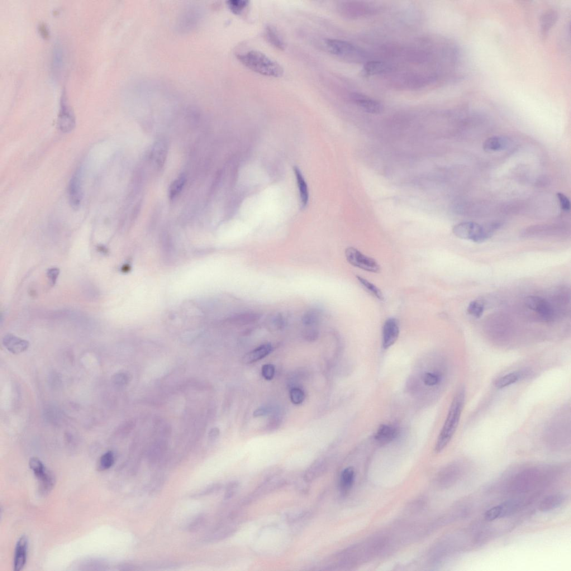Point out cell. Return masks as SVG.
I'll list each match as a JSON object with an SVG mask.
<instances>
[{
  "mask_svg": "<svg viewBox=\"0 0 571 571\" xmlns=\"http://www.w3.org/2000/svg\"><path fill=\"white\" fill-rule=\"evenodd\" d=\"M465 398V389L464 387H460L452 401L444 425L437 438L435 448L436 453H441L453 439L460 422Z\"/></svg>",
  "mask_w": 571,
  "mask_h": 571,
  "instance_id": "1",
  "label": "cell"
},
{
  "mask_svg": "<svg viewBox=\"0 0 571 571\" xmlns=\"http://www.w3.org/2000/svg\"><path fill=\"white\" fill-rule=\"evenodd\" d=\"M240 62L254 72L267 77H282L284 70L277 61L262 52L251 50L237 55Z\"/></svg>",
  "mask_w": 571,
  "mask_h": 571,
  "instance_id": "2",
  "label": "cell"
},
{
  "mask_svg": "<svg viewBox=\"0 0 571 571\" xmlns=\"http://www.w3.org/2000/svg\"><path fill=\"white\" fill-rule=\"evenodd\" d=\"M502 223L493 222L480 225L479 224L467 222L455 226L453 232L459 239L469 240L476 243H482L488 240L500 228Z\"/></svg>",
  "mask_w": 571,
  "mask_h": 571,
  "instance_id": "3",
  "label": "cell"
},
{
  "mask_svg": "<svg viewBox=\"0 0 571 571\" xmlns=\"http://www.w3.org/2000/svg\"><path fill=\"white\" fill-rule=\"evenodd\" d=\"M325 44L330 53L339 58L351 62H360L365 59L364 52L348 41L328 39Z\"/></svg>",
  "mask_w": 571,
  "mask_h": 571,
  "instance_id": "4",
  "label": "cell"
},
{
  "mask_svg": "<svg viewBox=\"0 0 571 571\" xmlns=\"http://www.w3.org/2000/svg\"><path fill=\"white\" fill-rule=\"evenodd\" d=\"M345 254L346 260L355 268L372 273H378L380 270L377 261L361 253L354 247L346 249Z\"/></svg>",
  "mask_w": 571,
  "mask_h": 571,
  "instance_id": "5",
  "label": "cell"
},
{
  "mask_svg": "<svg viewBox=\"0 0 571 571\" xmlns=\"http://www.w3.org/2000/svg\"><path fill=\"white\" fill-rule=\"evenodd\" d=\"M527 307L536 312L541 319L550 322L554 320L555 311L553 305L545 298L531 296L527 297L525 302Z\"/></svg>",
  "mask_w": 571,
  "mask_h": 571,
  "instance_id": "6",
  "label": "cell"
},
{
  "mask_svg": "<svg viewBox=\"0 0 571 571\" xmlns=\"http://www.w3.org/2000/svg\"><path fill=\"white\" fill-rule=\"evenodd\" d=\"M65 91L62 93L60 101V108L58 116V126L61 132L68 133L74 129L75 118L72 110L68 103Z\"/></svg>",
  "mask_w": 571,
  "mask_h": 571,
  "instance_id": "7",
  "label": "cell"
},
{
  "mask_svg": "<svg viewBox=\"0 0 571 571\" xmlns=\"http://www.w3.org/2000/svg\"><path fill=\"white\" fill-rule=\"evenodd\" d=\"M350 99L356 106L365 112L379 114L383 111V106L380 102L365 94L359 93H352Z\"/></svg>",
  "mask_w": 571,
  "mask_h": 571,
  "instance_id": "8",
  "label": "cell"
},
{
  "mask_svg": "<svg viewBox=\"0 0 571 571\" xmlns=\"http://www.w3.org/2000/svg\"><path fill=\"white\" fill-rule=\"evenodd\" d=\"M68 194L71 206L77 209L82 199V171L78 169L71 177L68 187Z\"/></svg>",
  "mask_w": 571,
  "mask_h": 571,
  "instance_id": "9",
  "label": "cell"
},
{
  "mask_svg": "<svg viewBox=\"0 0 571 571\" xmlns=\"http://www.w3.org/2000/svg\"><path fill=\"white\" fill-rule=\"evenodd\" d=\"M563 228L559 225H544L528 227L522 233L525 238L553 236L563 232Z\"/></svg>",
  "mask_w": 571,
  "mask_h": 571,
  "instance_id": "10",
  "label": "cell"
},
{
  "mask_svg": "<svg viewBox=\"0 0 571 571\" xmlns=\"http://www.w3.org/2000/svg\"><path fill=\"white\" fill-rule=\"evenodd\" d=\"M399 323L395 318H389L385 321L382 331V345L384 349L392 346L398 338Z\"/></svg>",
  "mask_w": 571,
  "mask_h": 571,
  "instance_id": "11",
  "label": "cell"
},
{
  "mask_svg": "<svg viewBox=\"0 0 571 571\" xmlns=\"http://www.w3.org/2000/svg\"><path fill=\"white\" fill-rule=\"evenodd\" d=\"M28 541L27 537L22 535L17 542L13 559V569L20 571L26 563Z\"/></svg>",
  "mask_w": 571,
  "mask_h": 571,
  "instance_id": "12",
  "label": "cell"
},
{
  "mask_svg": "<svg viewBox=\"0 0 571 571\" xmlns=\"http://www.w3.org/2000/svg\"><path fill=\"white\" fill-rule=\"evenodd\" d=\"M64 65V51L60 42L55 44L52 53L51 70L54 79L59 78Z\"/></svg>",
  "mask_w": 571,
  "mask_h": 571,
  "instance_id": "13",
  "label": "cell"
},
{
  "mask_svg": "<svg viewBox=\"0 0 571 571\" xmlns=\"http://www.w3.org/2000/svg\"><path fill=\"white\" fill-rule=\"evenodd\" d=\"M3 344L8 351L14 354H18L25 351L29 344L27 341L19 338L12 334H8L3 337Z\"/></svg>",
  "mask_w": 571,
  "mask_h": 571,
  "instance_id": "14",
  "label": "cell"
},
{
  "mask_svg": "<svg viewBox=\"0 0 571 571\" xmlns=\"http://www.w3.org/2000/svg\"><path fill=\"white\" fill-rule=\"evenodd\" d=\"M372 9L368 4L364 2H350L344 4L342 10L349 17H358L372 12Z\"/></svg>",
  "mask_w": 571,
  "mask_h": 571,
  "instance_id": "15",
  "label": "cell"
},
{
  "mask_svg": "<svg viewBox=\"0 0 571 571\" xmlns=\"http://www.w3.org/2000/svg\"><path fill=\"white\" fill-rule=\"evenodd\" d=\"M397 428L392 425H382L378 428L374 439L381 444H386L393 441L397 437Z\"/></svg>",
  "mask_w": 571,
  "mask_h": 571,
  "instance_id": "16",
  "label": "cell"
},
{
  "mask_svg": "<svg viewBox=\"0 0 571 571\" xmlns=\"http://www.w3.org/2000/svg\"><path fill=\"white\" fill-rule=\"evenodd\" d=\"M273 346L270 344L262 345L246 354L242 359L243 363L250 364L265 358L273 351Z\"/></svg>",
  "mask_w": 571,
  "mask_h": 571,
  "instance_id": "17",
  "label": "cell"
},
{
  "mask_svg": "<svg viewBox=\"0 0 571 571\" xmlns=\"http://www.w3.org/2000/svg\"><path fill=\"white\" fill-rule=\"evenodd\" d=\"M509 144L508 137L502 136H493L485 140L483 149L487 152H497L506 150Z\"/></svg>",
  "mask_w": 571,
  "mask_h": 571,
  "instance_id": "18",
  "label": "cell"
},
{
  "mask_svg": "<svg viewBox=\"0 0 571 571\" xmlns=\"http://www.w3.org/2000/svg\"><path fill=\"white\" fill-rule=\"evenodd\" d=\"M565 499L566 498L563 494L551 495L542 500L539 505V510L542 512L553 511L562 506Z\"/></svg>",
  "mask_w": 571,
  "mask_h": 571,
  "instance_id": "19",
  "label": "cell"
},
{
  "mask_svg": "<svg viewBox=\"0 0 571 571\" xmlns=\"http://www.w3.org/2000/svg\"><path fill=\"white\" fill-rule=\"evenodd\" d=\"M391 70V66L382 61H369L365 64L363 73L366 76H372L388 73Z\"/></svg>",
  "mask_w": 571,
  "mask_h": 571,
  "instance_id": "20",
  "label": "cell"
},
{
  "mask_svg": "<svg viewBox=\"0 0 571 571\" xmlns=\"http://www.w3.org/2000/svg\"><path fill=\"white\" fill-rule=\"evenodd\" d=\"M326 465L323 460H317L306 471L303 476L304 481L310 483L325 473Z\"/></svg>",
  "mask_w": 571,
  "mask_h": 571,
  "instance_id": "21",
  "label": "cell"
},
{
  "mask_svg": "<svg viewBox=\"0 0 571 571\" xmlns=\"http://www.w3.org/2000/svg\"><path fill=\"white\" fill-rule=\"evenodd\" d=\"M525 373L522 372H513L502 376L498 378L494 382L495 387L498 389H503L515 384L524 377Z\"/></svg>",
  "mask_w": 571,
  "mask_h": 571,
  "instance_id": "22",
  "label": "cell"
},
{
  "mask_svg": "<svg viewBox=\"0 0 571 571\" xmlns=\"http://www.w3.org/2000/svg\"><path fill=\"white\" fill-rule=\"evenodd\" d=\"M265 36L269 43L276 49L283 50L285 49V43L282 36L273 26L268 25L265 28Z\"/></svg>",
  "mask_w": 571,
  "mask_h": 571,
  "instance_id": "23",
  "label": "cell"
},
{
  "mask_svg": "<svg viewBox=\"0 0 571 571\" xmlns=\"http://www.w3.org/2000/svg\"><path fill=\"white\" fill-rule=\"evenodd\" d=\"M355 476L353 468H347L342 471L340 478V488L342 493L346 494L353 487Z\"/></svg>",
  "mask_w": 571,
  "mask_h": 571,
  "instance_id": "24",
  "label": "cell"
},
{
  "mask_svg": "<svg viewBox=\"0 0 571 571\" xmlns=\"http://www.w3.org/2000/svg\"><path fill=\"white\" fill-rule=\"evenodd\" d=\"M293 170L295 175H296L299 194H300L301 207L304 209L307 207L308 202V190L307 184L300 170L297 166H294Z\"/></svg>",
  "mask_w": 571,
  "mask_h": 571,
  "instance_id": "25",
  "label": "cell"
},
{
  "mask_svg": "<svg viewBox=\"0 0 571 571\" xmlns=\"http://www.w3.org/2000/svg\"><path fill=\"white\" fill-rule=\"evenodd\" d=\"M39 492L41 496H46L53 490L55 486L56 480L54 474L51 471L47 470L43 477L39 480Z\"/></svg>",
  "mask_w": 571,
  "mask_h": 571,
  "instance_id": "26",
  "label": "cell"
},
{
  "mask_svg": "<svg viewBox=\"0 0 571 571\" xmlns=\"http://www.w3.org/2000/svg\"><path fill=\"white\" fill-rule=\"evenodd\" d=\"M558 18V13L555 11H548L544 14L541 21V30L542 35L545 36L549 32L556 23Z\"/></svg>",
  "mask_w": 571,
  "mask_h": 571,
  "instance_id": "27",
  "label": "cell"
},
{
  "mask_svg": "<svg viewBox=\"0 0 571 571\" xmlns=\"http://www.w3.org/2000/svg\"><path fill=\"white\" fill-rule=\"evenodd\" d=\"M356 279L361 285V286L366 289V291H367L375 298L379 299V300H384L383 294L378 287L376 286L373 284L370 283L367 280L360 277V276H356Z\"/></svg>",
  "mask_w": 571,
  "mask_h": 571,
  "instance_id": "28",
  "label": "cell"
},
{
  "mask_svg": "<svg viewBox=\"0 0 571 571\" xmlns=\"http://www.w3.org/2000/svg\"><path fill=\"white\" fill-rule=\"evenodd\" d=\"M442 380V375L437 372H427L422 375V381L428 387H434L439 385Z\"/></svg>",
  "mask_w": 571,
  "mask_h": 571,
  "instance_id": "29",
  "label": "cell"
},
{
  "mask_svg": "<svg viewBox=\"0 0 571 571\" xmlns=\"http://www.w3.org/2000/svg\"><path fill=\"white\" fill-rule=\"evenodd\" d=\"M28 465H29L30 468L37 480L43 477L47 470H48L46 468L44 465L39 459L35 458V457L30 459Z\"/></svg>",
  "mask_w": 571,
  "mask_h": 571,
  "instance_id": "30",
  "label": "cell"
},
{
  "mask_svg": "<svg viewBox=\"0 0 571 571\" xmlns=\"http://www.w3.org/2000/svg\"><path fill=\"white\" fill-rule=\"evenodd\" d=\"M115 456L112 451H109L104 454L100 458L97 466L99 472H103L110 469L115 463Z\"/></svg>",
  "mask_w": 571,
  "mask_h": 571,
  "instance_id": "31",
  "label": "cell"
},
{
  "mask_svg": "<svg viewBox=\"0 0 571 571\" xmlns=\"http://www.w3.org/2000/svg\"><path fill=\"white\" fill-rule=\"evenodd\" d=\"M320 312L317 310L312 309L307 311L302 317V323L304 325L312 326L319 322L320 319Z\"/></svg>",
  "mask_w": 571,
  "mask_h": 571,
  "instance_id": "32",
  "label": "cell"
},
{
  "mask_svg": "<svg viewBox=\"0 0 571 571\" xmlns=\"http://www.w3.org/2000/svg\"><path fill=\"white\" fill-rule=\"evenodd\" d=\"M484 309V304L482 301L475 300L469 303L467 308V312L470 315L476 318H479L483 315Z\"/></svg>",
  "mask_w": 571,
  "mask_h": 571,
  "instance_id": "33",
  "label": "cell"
},
{
  "mask_svg": "<svg viewBox=\"0 0 571 571\" xmlns=\"http://www.w3.org/2000/svg\"><path fill=\"white\" fill-rule=\"evenodd\" d=\"M249 3L250 1L242 0H231L227 2L231 11L236 15H240L249 6Z\"/></svg>",
  "mask_w": 571,
  "mask_h": 571,
  "instance_id": "34",
  "label": "cell"
},
{
  "mask_svg": "<svg viewBox=\"0 0 571 571\" xmlns=\"http://www.w3.org/2000/svg\"><path fill=\"white\" fill-rule=\"evenodd\" d=\"M185 183V178L184 176H181L177 179L174 181L170 188L169 196L171 199L175 198L182 191Z\"/></svg>",
  "mask_w": 571,
  "mask_h": 571,
  "instance_id": "35",
  "label": "cell"
},
{
  "mask_svg": "<svg viewBox=\"0 0 571 571\" xmlns=\"http://www.w3.org/2000/svg\"><path fill=\"white\" fill-rule=\"evenodd\" d=\"M267 323L270 329L279 330L282 329L285 321L282 315L276 313L268 318Z\"/></svg>",
  "mask_w": 571,
  "mask_h": 571,
  "instance_id": "36",
  "label": "cell"
},
{
  "mask_svg": "<svg viewBox=\"0 0 571 571\" xmlns=\"http://www.w3.org/2000/svg\"><path fill=\"white\" fill-rule=\"evenodd\" d=\"M290 399L295 405L301 404L304 399V393L302 390L299 388H293L290 391Z\"/></svg>",
  "mask_w": 571,
  "mask_h": 571,
  "instance_id": "37",
  "label": "cell"
},
{
  "mask_svg": "<svg viewBox=\"0 0 571 571\" xmlns=\"http://www.w3.org/2000/svg\"><path fill=\"white\" fill-rule=\"evenodd\" d=\"M561 209L565 212H569L571 209V203L568 197L563 193L557 194Z\"/></svg>",
  "mask_w": 571,
  "mask_h": 571,
  "instance_id": "38",
  "label": "cell"
},
{
  "mask_svg": "<svg viewBox=\"0 0 571 571\" xmlns=\"http://www.w3.org/2000/svg\"><path fill=\"white\" fill-rule=\"evenodd\" d=\"M275 368L273 364H265L263 366L262 369V374L263 377L268 380H272L275 375Z\"/></svg>",
  "mask_w": 571,
  "mask_h": 571,
  "instance_id": "39",
  "label": "cell"
},
{
  "mask_svg": "<svg viewBox=\"0 0 571 571\" xmlns=\"http://www.w3.org/2000/svg\"><path fill=\"white\" fill-rule=\"evenodd\" d=\"M156 150L155 152L156 154H154V155L156 156L157 163L159 164L163 163V159L165 158L166 155L164 146L163 145H159L157 147Z\"/></svg>",
  "mask_w": 571,
  "mask_h": 571,
  "instance_id": "40",
  "label": "cell"
},
{
  "mask_svg": "<svg viewBox=\"0 0 571 571\" xmlns=\"http://www.w3.org/2000/svg\"><path fill=\"white\" fill-rule=\"evenodd\" d=\"M204 522V518L203 517H197L189 526V530L195 531L199 530L200 528L202 527Z\"/></svg>",
  "mask_w": 571,
  "mask_h": 571,
  "instance_id": "41",
  "label": "cell"
},
{
  "mask_svg": "<svg viewBox=\"0 0 571 571\" xmlns=\"http://www.w3.org/2000/svg\"><path fill=\"white\" fill-rule=\"evenodd\" d=\"M237 484L236 483H231L227 487V492L225 494V498L230 499L233 496L235 493Z\"/></svg>",
  "mask_w": 571,
  "mask_h": 571,
  "instance_id": "42",
  "label": "cell"
},
{
  "mask_svg": "<svg viewBox=\"0 0 571 571\" xmlns=\"http://www.w3.org/2000/svg\"><path fill=\"white\" fill-rule=\"evenodd\" d=\"M220 488H221V487L220 486V485H219L218 484L213 485H212V486L209 487V488L204 490V491H203L202 492H201V493L198 494V496H204V495H205V496H207V495L212 494L214 492H216V491H218V490L220 489Z\"/></svg>",
  "mask_w": 571,
  "mask_h": 571,
  "instance_id": "43",
  "label": "cell"
},
{
  "mask_svg": "<svg viewBox=\"0 0 571 571\" xmlns=\"http://www.w3.org/2000/svg\"><path fill=\"white\" fill-rule=\"evenodd\" d=\"M59 274V270L58 269H51L49 270L48 273H47V275H48V277L51 280L52 284H54L57 278L58 277Z\"/></svg>",
  "mask_w": 571,
  "mask_h": 571,
  "instance_id": "44",
  "label": "cell"
},
{
  "mask_svg": "<svg viewBox=\"0 0 571 571\" xmlns=\"http://www.w3.org/2000/svg\"><path fill=\"white\" fill-rule=\"evenodd\" d=\"M39 32L42 37L44 39L49 37V30L44 23H41L39 26Z\"/></svg>",
  "mask_w": 571,
  "mask_h": 571,
  "instance_id": "45",
  "label": "cell"
},
{
  "mask_svg": "<svg viewBox=\"0 0 571 571\" xmlns=\"http://www.w3.org/2000/svg\"><path fill=\"white\" fill-rule=\"evenodd\" d=\"M305 337L308 340H315L318 336V332L316 330L309 329L305 332Z\"/></svg>",
  "mask_w": 571,
  "mask_h": 571,
  "instance_id": "46",
  "label": "cell"
},
{
  "mask_svg": "<svg viewBox=\"0 0 571 571\" xmlns=\"http://www.w3.org/2000/svg\"><path fill=\"white\" fill-rule=\"evenodd\" d=\"M269 412H270L269 408H265V407L260 408H258V410H256L254 412V416L255 417L264 416L266 415H268V414L269 413Z\"/></svg>",
  "mask_w": 571,
  "mask_h": 571,
  "instance_id": "47",
  "label": "cell"
}]
</instances>
